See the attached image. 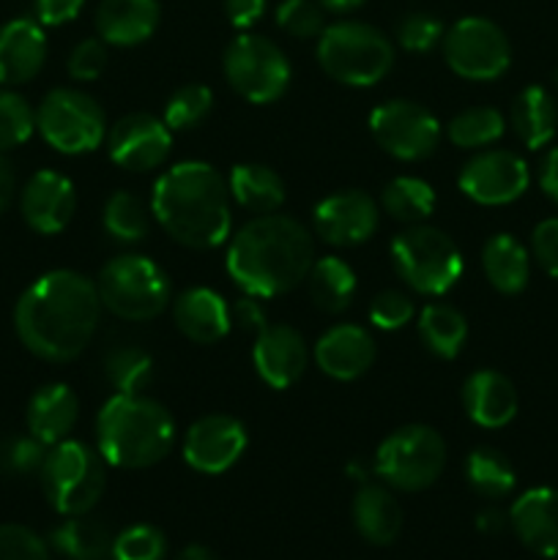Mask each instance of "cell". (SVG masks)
Wrapping results in <instances>:
<instances>
[{
	"label": "cell",
	"instance_id": "obj_9",
	"mask_svg": "<svg viewBox=\"0 0 558 560\" xmlns=\"http://www.w3.org/2000/svg\"><path fill=\"white\" fill-rule=\"evenodd\" d=\"M375 474L399 492H421L441 479L446 443L427 424H405L383 438L372 463Z\"/></svg>",
	"mask_w": 558,
	"mask_h": 560
},
{
	"label": "cell",
	"instance_id": "obj_28",
	"mask_svg": "<svg viewBox=\"0 0 558 560\" xmlns=\"http://www.w3.org/2000/svg\"><path fill=\"white\" fill-rule=\"evenodd\" d=\"M481 271L492 290L503 295H518L528 288L531 255L514 235L496 233L481 246Z\"/></svg>",
	"mask_w": 558,
	"mask_h": 560
},
{
	"label": "cell",
	"instance_id": "obj_52",
	"mask_svg": "<svg viewBox=\"0 0 558 560\" xmlns=\"http://www.w3.org/2000/svg\"><path fill=\"white\" fill-rule=\"evenodd\" d=\"M539 186L547 197L558 206V148H550L542 159L539 167Z\"/></svg>",
	"mask_w": 558,
	"mask_h": 560
},
{
	"label": "cell",
	"instance_id": "obj_18",
	"mask_svg": "<svg viewBox=\"0 0 558 560\" xmlns=\"http://www.w3.org/2000/svg\"><path fill=\"white\" fill-rule=\"evenodd\" d=\"M252 361L266 386L284 392L295 386L310 364V348L299 328L288 323H268L263 331H257Z\"/></svg>",
	"mask_w": 558,
	"mask_h": 560
},
{
	"label": "cell",
	"instance_id": "obj_34",
	"mask_svg": "<svg viewBox=\"0 0 558 560\" xmlns=\"http://www.w3.org/2000/svg\"><path fill=\"white\" fill-rule=\"evenodd\" d=\"M465 481L476 495L487 498V501H501L514 492L518 474L507 454L490 446H479L465 457Z\"/></svg>",
	"mask_w": 558,
	"mask_h": 560
},
{
	"label": "cell",
	"instance_id": "obj_4",
	"mask_svg": "<svg viewBox=\"0 0 558 560\" xmlns=\"http://www.w3.org/2000/svg\"><path fill=\"white\" fill-rule=\"evenodd\" d=\"M173 441V416L146 394H113L96 416V448L115 468H153L167 457Z\"/></svg>",
	"mask_w": 558,
	"mask_h": 560
},
{
	"label": "cell",
	"instance_id": "obj_32",
	"mask_svg": "<svg viewBox=\"0 0 558 560\" xmlns=\"http://www.w3.org/2000/svg\"><path fill=\"white\" fill-rule=\"evenodd\" d=\"M53 547L69 560H115V534L88 514L66 517L53 530Z\"/></svg>",
	"mask_w": 558,
	"mask_h": 560
},
{
	"label": "cell",
	"instance_id": "obj_55",
	"mask_svg": "<svg viewBox=\"0 0 558 560\" xmlns=\"http://www.w3.org/2000/svg\"><path fill=\"white\" fill-rule=\"evenodd\" d=\"M317 3L326 11H332V14H350V11L361 9L367 0H317Z\"/></svg>",
	"mask_w": 558,
	"mask_h": 560
},
{
	"label": "cell",
	"instance_id": "obj_48",
	"mask_svg": "<svg viewBox=\"0 0 558 560\" xmlns=\"http://www.w3.org/2000/svg\"><path fill=\"white\" fill-rule=\"evenodd\" d=\"M531 255L547 277L558 279V219H545L531 233Z\"/></svg>",
	"mask_w": 558,
	"mask_h": 560
},
{
	"label": "cell",
	"instance_id": "obj_7",
	"mask_svg": "<svg viewBox=\"0 0 558 560\" xmlns=\"http://www.w3.org/2000/svg\"><path fill=\"white\" fill-rule=\"evenodd\" d=\"M98 299L107 312L129 323H146L170 306L167 271L146 255H118L98 271Z\"/></svg>",
	"mask_w": 558,
	"mask_h": 560
},
{
	"label": "cell",
	"instance_id": "obj_26",
	"mask_svg": "<svg viewBox=\"0 0 558 560\" xmlns=\"http://www.w3.org/2000/svg\"><path fill=\"white\" fill-rule=\"evenodd\" d=\"M80 419V399L66 383H49L42 386L27 402V432L44 443L66 441Z\"/></svg>",
	"mask_w": 558,
	"mask_h": 560
},
{
	"label": "cell",
	"instance_id": "obj_39",
	"mask_svg": "<svg viewBox=\"0 0 558 560\" xmlns=\"http://www.w3.org/2000/svg\"><path fill=\"white\" fill-rule=\"evenodd\" d=\"M213 109V93L208 85L200 82H191V85L178 88L173 96L164 104V124L173 131H186L200 126L202 120L211 115Z\"/></svg>",
	"mask_w": 558,
	"mask_h": 560
},
{
	"label": "cell",
	"instance_id": "obj_2",
	"mask_svg": "<svg viewBox=\"0 0 558 560\" xmlns=\"http://www.w3.org/2000/svg\"><path fill=\"white\" fill-rule=\"evenodd\" d=\"M315 262L312 233L293 217L263 213L246 222L230 238L228 266L230 279L257 299H277L306 282Z\"/></svg>",
	"mask_w": 558,
	"mask_h": 560
},
{
	"label": "cell",
	"instance_id": "obj_17",
	"mask_svg": "<svg viewBox=\"0 0 558 560\" xmlns=\"http://www.w3.org/2000/svg\"><path fill=\"white\" fill-rule=\"evenodd\" d=\"M312 224L323 244L359 246L381 228V206L367 191L345 189L317 202Z\"/></svg>",
	"mask_w": 558,
	"mask_h": 560
},
{
	"label": "cell",
	"instance_id": "obj_30",
	"mask_svg": "<svg viewBox=\"0 0 558 560\" xmlns=\"http://www.w3.org/2000/svg\"><path fill=\"white\" fill-rule=\"evenodd\" d=\"M356 290H359V279L342 257H315L310 273H306V293L317 310L339 315L353 304Z\"/></svg>",
	"mask_w": 558,
	"mask_h": 560
},
{
	"label": "cell",
	"instance_id": "obj_3",
	"mask_svg": "<svg viewBox=\"0 0 558 560\" xmlns=\"http://www.w3.org/2000/svg\"><path fill=\"white\" fill-rule=\"evenodd\" d=\"M233 197L228 178L208 162H181L153 184L151 211L159 228L186 249H213L230 238Z\"/></svg>",
	"mask_w": 558,
	"mask_h": 560
},
{
	"label": "cell",
	"instance_id": "obj_38",
	"mask_svg": "<svg viewBox=\"0 0 558 560\" xmlns=\"http://www.w3.org/2000/svg\"><path fill=\"white\" fill-rule=\"evenodd\" d=\"M507 131V118L496 107H468L454 115L446 126V137L457 148L479 151L498 142Z\"/></svg>",
	"mask_w": 558,
	"mask_h": 560
},
{
	"label": "cell",
	"instance_id": "obj_40",
	"mask_svg": "<svg viewBox=\"0 0 558 560\" xmlns=\"http://www.w3.org/2000/svg\"><path fill=\"white\" fill-rule=\"evenodd\" d=\"M36 129V113L25 96L14 91H0V151L22 145Z\"/></svg>",
	"mask_w": 558,
	"mask_h": 560
},
{
	"label": "cell",
	"instance_id": "obj_15",
	"mask_svg": "<svg viewBox=\"0 0 558 560\" xmlns=\"http://www.w3.org/2000/svg\"><path fill=\"white\" fill-rule=\"evenodd\" d=\"M249 446L246 427L235 416L211 413L197 419L184 435V459L191 470L219 476L233 468Z\"/></svg>",
	"mask_w": 558,
	"mask_h": 560
},
{
	"label": "cell",
	"instance_id": "obj_49",
	"mask_svg": "<svg viewBox=\"0 0 558 560\" xmlns=\"http://www.w3.org/2000/svg\"><path fill=\"white\" fill-rule=\"evenodd\" d=\"M85 0H33V11H36L38 25L58 27L66 22L77 20V14L82 11Z\"/></svg>",
	"mask_w": 558,
	"mask_h": 560
},
{
	"label": "cell",
	"instance_id": "obj_13",
	"mask_svg": "<svg viewBox=\"0 0 558 560\" xmlns=\"http://www.w3.org/2000/svg\"><path fill=\"white\" fill-rule=\"evenodd\" d=\"M370 131L377 145L399 162H421L438 151L441 124L435 115L410 98H388L370 115Z\"/></svg>",
	"mask_w": 558,
	"mask_h": 560
},
{
	"label": "cell",
	"instance_id": "obj_22",
	"mask_svg": "<svg viewBox=\"0 0 558 560\" xmlns=\"http://www.w3.org/2000/svg\"><path fill=\"white\" fill-rule=\"evenodd\" d=\"M463 408L474 424L485 430H501L518 416V388L503 372L476 370L463 383Z\"/></svg>",
	"mask_w": 558,
	"mask_h": 560
},
{
	"label": "cell",
	"instance_id": "obj_21",
	"mask_svg": "<svg viewBox=\"0 0 558 560\" xmlns=\"http://www.w3.org/2000/svg\"><path fill=\"white\" fill-rule=\"evenodd\" d=\"M509 528L525 550L539 558H558V490H525L509 509Z\"/></svg>",
	"mask_w": 558,
	"mask_h": 560
},
{
	"label": "cell",
	"instance_id": "obj_27",
	"mask_svg": "<svg viewBox=\"0 0 558 560\" xmlns=\"http://www.w3.org/2000/svg\"><path fill=\"white\" fill-rule=\"evenodd\" d=\"M353 525L364 541L386 547L403 530V506L381 485H361L353 498Z\"/></svg>",
	"mask_w": 558,
	"mask_h": 560
},
{
	"label": "cell",
	"instance_id": "obj_23",
	"mask_svg": "<svg viewBox=\"0 0 558 560\" xmlns=\"http://www.w3.org/2000/svg\"><path fill=\"white\" fill-rule=\"evenodd\" d=\"M173 320L189 342L217 345L230 334L233 310L217 290L191 288L175 299Z\"/></svg>",
	"mask_w": 558,
	"mask_h": 560
},
{
	"label": "cell",
	"instance_id": "obj_37",
	"mask_svg": "<svg viewBox=\"0 0 558 560\" xmlns=\"http://www.w3.org/2000/svg\"><path fill=\"white\" fill-rule=\"evenodd\" d=\"M104 375L115 394H142L153 381V359L137 345H118L104 355Z\"/></svg>",
	"mask_w": 558,
	"mask_h": 560
},
{
	"label": "cell",
	"instance_id": "obj_53",
	"mask_svg": "<svg viewBox=\"0 0 558 560\" xmlns=\"http://www.w3.org/2000/svg\"><path fill=\"white\" fill-rule=\"evenodd\" d=\"M16 191V178H14V167H11L9 159L0 156V213L11 206Z\"/></svg>",
	"mask_w": 558,
	"mask_h": 560
},
{
	"label": "cell",
	"instance_id": "obj_45",
	"mask_svg": "<svg viewBox=\"0 0 558 560\" xmlns=\"http://www.w3.org/2000/svg\"><path fill=\"white\" fill-rule=\"evenodd\" d=\"M414 301L403 290H383L370 304V323L381 331H399L414 320Z\"/></svg>",
	"mask_w": 558,
	"mask_h": 560
},
{
	"label": "cell",
	"instance_id": "obj_14",
	"mask_svg": "<svg viewBox=\"0 0 558 560\" xmlns=\"http://www.w3.org/2000/svg\"><path fill=\"white\" fill-rule=\"evenodd\" d=\"M531 170L525 159L503 148H487L460 170L457 186L476 206H509L528 191Z\"/></svg>",
	"mask_w": 558,
	"mask_h": 560
},
{
	"label": "cell",
	"instance_id": "obj_46",
	"mask_svg": "<svg viewBox=\"0 0 558 560\" xmlns=\"http://www.w3.org/2000/svg\"><path fill=\"white\" fill-rule=\"evenodd\" d=\"M0 560H49V547L25 525H0Z\"/></svg>",
	"mask_w": 558,
	"mask_h": 560
},
{
	"label": "cell",
	"instance_id": "obj_25",
	"mask_svg": "<svg viewBox=\"0 0 558 560\" xmlns=\"http://www.w3.org/2000/svg\"><path fill=\"white\" fill-rule=\"evenodd\" d=\"M159 0H102L96 9V33L113 47H137L156 33Z\"/></svg>",
	"mask_w": 558,
	"mask_h": 560
},
{
	"label": "cell",
	"instance_id": "obj_12",
	"mask_svg": "<svg viewBox=\"0 0 558 560\" xmlns=\"http://www.w3.org/2000/svg\"><path fill=\"white\" fill-rule=\"evenodd\" d=\"M443 60L457 77L490 82L512 66V44L507 33L487 16H463L443 33Z\"/></svg>",
	"mask_w": 558,
	"mask_h": 560
},
{
	"label": "cell",
	"instance_id": "obj_29",
	"mask_svg": "<svg viewBox=\"0 0 558 560\" xmlns=\"http://www.w3.org/2000/svg\"><path fill=\"white\" fill-rule=\"evenodd\" d=\"M512 129L528 151H539L556 137L558 102L542 85H528L512 104Z\"/></svg>",
	"mask_w": 558,
	"mask_h": 560
},
{
	"label": "cell",
	"instance_id": "obj_6",
	"mask_svg": "<svg viewBox=\"0 0 558 560\" xmlns=\"http://www.w3.org/2000/svg\"><path fill=\"white\" fill-rule=\"evenodd\" d=\"M38 479L49 506L63 517L88 514L107 490V470L98 448L69 438L49 446Z\"/></svg>",
	"mask_w": 558,
	"mask_h": 560
},
{
	"label": "cell",
	"instance_id": "obj_1",
	"mask_svg": "<svg viewBox=\"0 0 558 560\" xmlns=\"http://www.w3.org/2000/svg\"><path fill=\"white\" fill-rule=\"evenodd\" d=\"M102 299L85 273L58 268L38 277L22 293L14 310V328L22 345L44 361H74L96 337Z\"/></svg>",
	"mask_w": 558,
	"mask_h": 560
},
{
	"label": "cell",
	"instance_id": "obj_5",
	"mask_svg": "<svg viewBox=\"0 0 558 560\" xmlns=\"http://www.w3.org/2000/svg\"><path fill=\"white\" fill-rule=\"evenodd\" d=\"M317 63L339 85L372 88L392 71L394 44L367 22H334L317 36Z\"/></svg>",
	"mask_w": 558,
	"mask_h": 560
},
{
	"label": "cell",
	"instance_id": "obj_33",
	"mask_svg": "<svg viewBox=\"0 0 558 560\" xmlns=\"http://www.w3.org/2000/svg\"><path fill=\"white\" fill-rule=\"evenodd\" d=\"M419 339L438 359H457L468 339V320L449 304H427L419 315Z\"/></svg>",
	"mask_w": 558,
	"mask_h": 560
},
{
	"label": "cell",
	"instance_id": "obj_24",
	"mask_svg": "<svg viewBox=\"0 0 558 560\" xmlns=\"http://www.w3.org/2000/svg\"><path fill=\"white\" fill-rule=\"evenodd\" d=\"M47 60V36L36 20H11L0 27V85L31 82Z\"/></svg>",
	"mask_w": 558,
	"mask_h": 560
},
{
	"label": "cell",
	"instance_id": "obj_8",
	"mask_svg": "<svg viewBox=\"0 0 558 560\" xmlns=\"http://www.w3.org/2000/svg\"><path fill=\"white\" fill-rule=\"evenodd\" d=\"M392 266L397 277L419 295H443L463 277V252L443 230L430 224H408L392 241Z\"/></svg>",
	"mask_w": 558,
	"mask_h": 560
},
{
	"label": "cell",
	"instance_id": "obj_20",
	"mask_svg": "<svg viewBox=\"0 0 558 560\" xmlns=\"http://www.w3.org/2000/svg\"><path fill=\"white\" fill-rule=\"evenodd\" d=\"M375 339L367 328L356 326V323L332 326L317 339L315 350H312V359L321 366L323 375L345 383L370 372V366L375 364Z\"/></svg>",
	"mask_w": 558,
	"mask_h": 560
},
{
	"label": "cell",
	"instance_id": "obj_16",
	"mask_svg": "<svg viewBox=\"0 0 558 560\" xmlns=\"http://www.w3.org/2000/svg\"><path fill=\"white\" fill-rule=\"evenodd\" d=\"M109 159L131 173H151L167 162L173 151V129L162 118L148 113L124 115L109 129Z\"/></svg>",
	"mask_w": 558,
	"mask_h": 560
},
{
	"label": "cell",
	"instance_id": "obj_36",
	"mask_svg": "<svg viewBox=\"0 0 558 560\" xmlns=\"http://www.w3.org/2000/svg\"><path fill=\"white\" fill-rule=\"evenodd\" d=\"M151 217L153 211L131 191H113L104 202L102 222L104 230L113 235L120 244H140L148 233H151Z\"/></svg>",
	"mask_w": 558,
	"mask_h": 560
},
{
	"label": "cell",
	"instance_id": "obj_41",
	"mask_svg": "<svg viewBox=\"0 0 558 560\" xmlns=\"http://www.w3.org/2000/svg\"><path fill=\"white\" fill-rule=\"evenodd\" d=\"M49 446L38 438L27 435L0 438V474L3 476H33L42 470Z\"/></svg>",
	"mask_w": 558,
	"mask_h": 560
},
{
	"label": "cell",
	"instance_id": "obj_35",
	"mask_svg": "<svg viewBox=\"0 0 558 560\" xmlns=\"http://www.w3.org/2000/svg\"><path fill=\"white\" fill-rule=\"evenodd\" d=\"M381 208L397 222L421 224L435 211V189L425 178L399 175V178L388 180L383 189Z\"/></svg>",
	"mask_w": 558,
	"mask_h": 560
},
{
	"label": "cell",
	"instance_id": "obj_10",
	"mask_svg": "<svg viewBox=\"0 0 558 560\" xmlns=\"http://www.w3.org/2000/svg\"><path fill=\"white\" fill-rule=\"evenodd\" d=\"M224 80L249 104H271L284 96L293 80L288 55L268 36L241 33L228 44L222 58Z\"/></svg>",
	"mask_w": 558,
	"mask_h": 560
},
{
	"label": "cell",
	"instance_id": "obj_42",
	"mask_svg": "<svg viewBox=\"0 0 558 560\" xmlns=\"http://www.w3.org/2000/svg\"><path fill=\"white\" fill-rule=\"evenodd\" d=\"M167 539L156 525H131L115 534V560H164Z\"/></svg>",
	"mask_w": 558,
	"mask_h": 560
},
{
	"label": "cell",
	"instance_id": "obj_31",
	"mask_svg": "<svg viewBox=\"0 0 558 560\" xmlns=\"http://www.w3.org/2000/svg\"><path fill=\"white\" fill-rule=\"evenodd\" d=\"M228 186L230 197L257 217L274 213L284 202V180L268 164H235L228 175Z\"/></svg>",
	"mask_w": 558,
	"mask_h": 560
},
{
	"label": "cell",
	"instance_id": "obj_11",
	"mask_svg": "<svg viewBox=\"0 0 558 560\" xmlns=\"http://www.w3.org/2000/svg\"><path fill=\"white\" fill-rule=\"evenodd\" d=\"M36 129L66 156L91 153L102 145L107 118L102 104L77 88H55L36 109Z\"/></svg>",
	"mask_w": 558,
	"mask_h": 560
},
{
	"label": "cell",
	"instance_id": "obj_19",
	"mask_svg": "<svg viewBox=\"0 0 558 560\" xmlns=\"http://www.w3.org/2000/svg\"><path fill=\"white\" fill-rule=\"evenodd\" d=\"M22 219L42 235H55L69 228L77 211V189L66 175L55 170H38L31 175L20 197Z\"/></svg>",
	"mask_w": 558,
	"mask_h": 560
},
{
	"label": "cell",
	"instance_id": "obj_51",
	"mask_svg": "<svg viewBox=\"0 0 558 560\" xmlns=\"http://www.w3.org/2000/svg\"><path fill=\"white\" fill-rule=\"evenodd\" d=\"M224 14L230 25L246 31L266 14V0H224Z\"/></svg>",
	"mask_w": 558,
	"mask_h": 560
},
{
	"label": "cell",
	"instance_id": "obj_50",
	"mask_svg": "<svg viewBox=\"0 0 558 560\" xmlns=\"http://www.w3.org/2000/svg\"><path fill=\"white\" fill-rule=\"evenodd\" d=\"M233 323H239V328L244 331H263L268 326V315H266V306L260 304L257 295H244V299L235 301L233 306Z\"/></svg>",
	"mask_w": 558,
	"mask_h": 560
},
{
	"label": "cell",
	"instance_id": "obj_44",
	"mask_svg": "<svg viewBox=\"0 0 558 560\" xmlns=\"http://www.w3.org/2000/svg\"><path fill=\"white\" fill-rule=\"evenodd\" d=\"M443 25L438 16L425 14V11H414L405 14L397 25V42L399 47L408 52H430L443 42Z\"/></svg>",
	"mask_w": 558,
	"mask_h": 560
},
{
	"label": "cell",
	"instance_id": "obj_56",
	"mask_svg": "<svg viewBox=\"0 0 558 560\" xmlns=\"http://www.w3.org/2000/svg\"><path fill=\"white\" fill-rule=\"evenodd\" d=\"M173 560H217V558H213V552L208 550V547L189 545V547H184V550H181Z\"/></svg>",
	"mask_w": 558,
	"mask_h": 560
},
{
	"label": "cell",
	"instance_id": "obj_54",
	"mask_svg": "<svg viewBox=\"0 0 558 560\" xmlns=\"http://www.w3.org/2000/svg\"><path fill=\"white\" fill-rule=\"evenodd\" d=\"M507 525H509V514L498 512V509H485V512H479V517H476V528L487 536L501 534V530H507Z\"/></svg>",
	"mask_w": 558,
	"mask_h": 560
},
{
	"label": "cell",
	"instance_id": "obj_47",
	"mask_svg": "<svg viewBox=\"0 0 558 560\" xmlns=\"http://www.w3.org/2000/svg\"><path fill=\"white\" fill-rule=\"evenodd\" d=\"M107 44L102 38H82L69 55V74L77 82H93L104 74L107 69Z\"/></svg>",
	"mask_w": 558,
	"mask_h": 560
},
{
	"label": "cell",
	"instance_id": "obj_43",
	"mask_svg": "<svg viewBox=\"0 0 558 560\" xmlns=\"http://www.w3.org/2000/svg\"><path fill=\"white\" fill-rule=\"evenodd\" d=\"M326 9L317 0H282L277 5V25L293 38H317L326 27Z\"/></svg>",
	"mask_w": 558,
	"mask_h": 560
}]
</instances>
